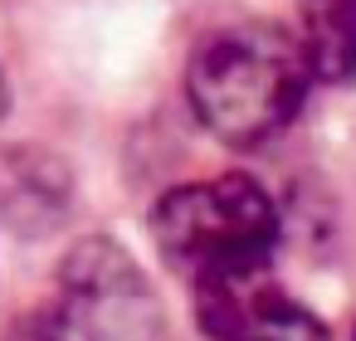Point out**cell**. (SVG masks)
I'll return each mask as SVG.
<instances>
[{
    "instance_id": "obj_1",
    "label": "cell",
    "mask_w": 356,
    "mask_h": 341,
    "mask_svg": "<svg viewBox=\"0 0 356 341\" xmlns=\"http://www.w3.org/2000/svg\"><path fill=\"white\" fill-rule=\"evenodd\" d=\"M312 74L298 35L273 25H234L205 40L191 59V108L205 132L229 147H259L283 132L307 93Z\"/></svg>"
},
{
    "instance_id": "obj_2",
    "label": "cell",
    "mask_w": 356,
    "mask_h": 341,
    "mask_svg": "<svg viewBox=\"0 0 356 341\" xmlns=\"http://www.w3.org/2000/svg\"><path fill=\"white\" fill-rule=\"evenodd\" d=\"M152 229L161 253L195 288L264 273L278 244V215L268 195L244 176H220L171 190L156 205Z\"/></svg>"
},
{
    "instance_id": "obj_3",
    "label": "cell",
    "mask_w": 356,
    "mask_h": 341,
    "mask_svg": "<svg viewBox=\"0 0 356 341\" xmlns=\"http://www.w3.org/2000/svg\"><path fill=\"white\" fill-rule=\"evenodd\" d=\"M195 292H200V317L220 341H327L322 322L298 302L268 292L264 273L205 283Z\"/></svg>"
},
{
    "instance_id": "obj_4",
    "label": "cell",
    "mask_w": 356,
    "mask_h": 341,
    "mask_svg": "<svg viewBox=\"0 0 356 341\" xmlns=\"http://www.w3.org/2000/svg\"><path fill=\"white\" fill-rule=\"evenodd\" d=\"M298 49L322 83H356V0H302Z\"/></svg>"
},
{
    "instance_id": "obj_5",
    "label": "cell",
    "mask_w": 356,
    "mask_h": 341,
    "mask_svg": "<svg viewBox=\"0 0 356 341\" xmlns=\"http://www.w3.org/2000/svg\"><path fill=\"white\" fill-rule=\"evenodd\" d=\"M0 113H6V78H0Z\"/></svg>"
},
{
    "instance_id": "obj_6",
    "label": "cell",
    "mask_w": 356,
    "mask_h": 341,
    "mask_svg": "<svg viewBox=\"0 0 356 341\" xmlns=\"http://www.w3.org/2000/svg\"><path fill=\"white\" fill-rule=\"evenodd\" d=\"M351 341H356V336H351Z\"/></svg>"
}]
</instances>
